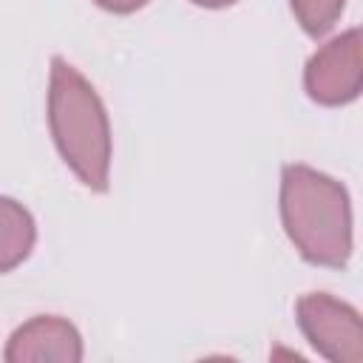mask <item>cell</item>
<instances>
[{"label": "cell", "mask_w": 363, "mask_h": 363, "mask_svg": "<svg viewBox=\"0 0 363 363\" xmlns=\"http://www.w3.org/2000/svg\"><path fill=\"white\" fill-rule=\"evenodd\" d=\"M281 221L309 264L346 267L352 255V207L340 182L306 164H286L281 173Z\"/></svg>", "instance_id": "cell-1"}, {"label": "cell", "mask_w": 363, "mask_h": 363, "mask_svg": "<svg viewBox=\"0 0 363 363\" xmlns=\"http://www.w3.org/2000/svg\"><path fill=\"white\" fill-rule=\"evenodd\" d=\"M48 128L62 162L91 190H105L111 176V125L94 85L62 57L51 60Z\"/></svg>", "instance_id": "cell-2"}, {"label": "cell", "mask_w": 363, "mask_h": 363, "mask_svg": "<svg viewBox=\"0 0 363 363\" xmlns=\"http://www.w3.org/2000/svg\"><path fill=\"white\" fill-rule=\"evenodd\" d=\"M298 326L318 354L332 363L363 360V326L354 306L326 295L309 292L295 303Z\"/></svg>", "instance_id": "cell-3"}, {"label": "cell", "mask_w": 363, "mask_h": 363, "mask_svg": "<svg viewBox=\"0 0 363 363\" xmlns=\"http://www.w3.org/2000/svg\"><path fill=\"white\" fill-rule=\"evenodd\" d=\"M363 82L360 71V31L352 28L326 43L309 62L303 85L309 99L320 105H346L357 99Z\"/></svg>", "instance_id": "cell-4"}, {"label": "cell", "mask_w": 363, "mask_h": 363, "mask_svg": "<svg viewBox=\"0 0 363 363\" xmlns=\"http://www.w3.org/2000/svg\"><path fill=\"white\" fill-rule=\"evenodd\" d=\"M9 363L23 360H60V363H77L82 360V337L60 315H37L28 323H23L3 352Z\"/></svg>", "instance_id": "cell-5"}, {"label": "cell", "mask_w": 363, "mask_h": 363, "mask_svg": "<svg viewBox=\"0 0 363 363\" xmlns=\"http://www.w3.org/2000/svg\"><path fill=\"white\" fill-rule=\"evenodd\" d=\"M34 238L37 227L31 213L20 201L0 196V272L23 264L34 247Z\"/></svg>", "instance_id": "cell-6"}, {"label": "cell", "mask_w": 363, "mask_h": 363, "mask_svg": "<svg viewBox=\"0 0 363 363\" xmlns=\"http://www.w3.org/2000/svg\"><path fill=\"white\" fill-rule=\"evenodd\" d=\"M346 0H289L292 14L309 37H323L340 17Z\"/></svg>", "instance_id": "cell-7"}, {"label": "cell", "mask_w": 363, "mask_h": 363, "mask_svg": "<svg viewBox=\"0 0 363 363\" xmlns=\"http://www.w3.org/2000/svg\"><path fill=\"white\" fill-rule=\"evenodd\" d=\"M94 3L108 9V11H113V14H130V11L142 9L147 0H94Z\"/></svg>", "instance_id": "cell-8"}, {"label": "cell", "mask_w": 363, "mask_h": 363, "mask_svg": "<svg viewBox=\"0 0 363 363\" xmlns=\"http://www.w3.org/2000/svg\"><path fill=\"white\" fill-rule=\"evenodd\" d=\"M190 3L204 6V9H221V6H230V3H235V0H190Z\"/></svg>", "instance_id": "cell-9"}]
</instances>
